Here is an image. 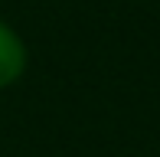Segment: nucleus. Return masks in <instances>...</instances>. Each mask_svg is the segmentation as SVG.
I'll return each mask as SVG.
<instances>
[{
  "label": "nucleus",
  "instance_id": "nucleus-1",
  "mask_svg": "<svg viewBox=\"0 0 160 157\" xmlns=\"http://www.w3.org/2000/svg\"><path fill=\"white\" fill-rule=\"evenodd\" d=\"M26 69V49L20 36L10 30V26L0 23V89L10 82H17L20 72Z\"/></svg>",
  "mask_w": 160,
  "mask_h": 157
}]
</instances>
